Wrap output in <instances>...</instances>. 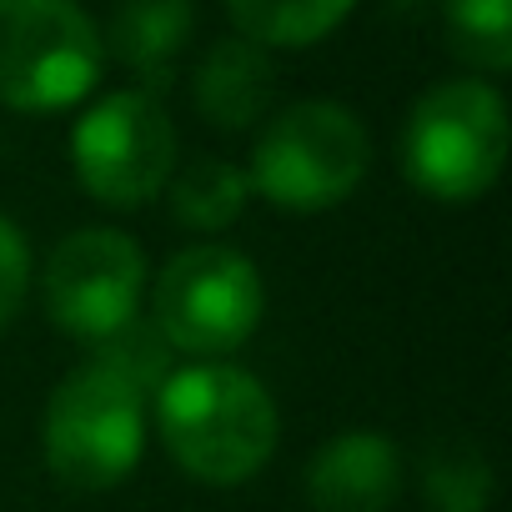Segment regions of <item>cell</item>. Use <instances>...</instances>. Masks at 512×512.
Segmentation results:
<instances>
[{"label":"cell","instance_id":"cell-1","mask_svg":"<svg viewBox=\"0 0 512 512\" xmlns=\"http://www.w3.org/2000/svg\"><path fill=\"white\" fill-rule=\"evenodd\" d=\"M151 412L171 462L206 487L251 482L272 462L282 437L272 392L236 362H191L166 372Z\"/></svg>","mask_w":512,"mask_h":512},{"label":"cell","instance_id":"cell-2","mask_svg":"<svg viewBox=\"0 0 512 512\" xmlns=\"http://www.w3.org/2000/svg\"><path fill=\"white\" fill-rule=\"evenodd\" d=\"M146 397L151 392L106 357L71 367L56 382L41 422L51 477L71 492L121 487L146 452Z\"/></svg>","mask_w":512,"mask_h":512},{"label":"cell","instance_id":"cell-3","mask_svg":"<svg viewBox=\"0 0 512 512\" xmlns=\"http://www.w3.org/2000/svg\"><path fill=\"white\" fill-rule=\"evenodd\" d=\"M372 171V136L342 101H297L277 111L251 146V196L312 216L342 206Z\"/></svg>","mask_w":512,"mask_h":512},{"label":"cell","instance_id":"cell-4","mask_svg":"<svg viewBox=\"0 0 512 512\" xmlns=\"http://www.w3.org/2000/svg\"><path fill=\"white\" fill-rule=\"evenodd\" d=\"M507 166V101L492 81L457 76L417 96L402 126L407 181L442 201L467 206L497 186Z\"/></svg>","mask_w":512,"mask_h":512},{"label":"cell","instance_id":"cell-5","mask_svg":"<svg viewBox=\"0 0 512 512\" xmlns=\"http://www.w3.org/2000/svg\"><path fill=\"white\" fill-rule=\"evenodd\" d=\"M101 71L106 41L81 0H0V106L71 111L101 86Z\"/></svg>","mask_w":512,"mask_h":512},{"label":"cell","instance_id":"cell-6","mask_svg":"<svg viewBox=\"0 0 512 512\" xmlns=\"http://www.w3.org/2000/svg\"><path fill=\"white\" fill-rule=\"evenodd\" d=\"M267 312V282L246 251L196 241L151 282V327L181 357H231Z\"/></svg>","mask_w":512,"mask_h":512},{"label":"cell","instance_id":"cell-7","mask_svg":"<svg viewBox=\"0 0 512 512\" xmlns=\"http://www.w3.org/2000/svg\"><path fill=\"white\" fill-rule=\"evenodd\" d=\"M71 166L91 201L136 211L156 201L176 171V126L151 91H111L71 126Z\"/></svg>","mask_w":512,"mask_h":512},{"label":"cell","instance_id":"cell-8","mask_svg":"<svg viewBox=\"0 0 512 512\" xmlns=\"http://www.w3.org/2000/svg\"><path fill=\"white\" fill-rule=\"evenodd\" d=\"M146 251L116 226H86L56 241L41 272V302L56 332L101 347L141 317Z\"/></svg>","mask_w":512,"mask_h":512},{"label":"cell","instance_id":"cell-9","mask_svg":"<svg viewBox=\"0 0 512 512\" xmlns=\"http://www.w3.org/2000/svg\"><path fill=\"white\" fill-rule=\"evenodd\" d=\"M402 447L377 427L332 432L307 462V502L317 512H387L402 497Z\"/></svg>","mask_w":512,"mask_h":512},{"label":"cell","instance_id":"cell-10","mask_svg":"<svg viewBox=\"0 0 512 512\" xmlns=\"http://www.w3.org/2000/svg\"><path fill=\"white\" fill-rule=\"evenodd\" d=\"M272 96H277L272 51L241 36L216 41L196 66V106L216 131H251L272 111Z\"/></svg>","mask_w":512,"mask_h":512},{"label":"cell","instance_id":"cell-11","mask_svg":"<svg viewBox=\"0 0 512 512\" xmlns=\"http://www.w3.org/2000/svg\"><path fill=\"white\" fill-rule=\"evenodd\" d=\"M191 26H196L191 0H121L101 41H106V56H116L131 76H141L146 86H166L176 71V56L186 51Z\"/></svg>","mask_w":512,"mask_h":512},{"label":"cell","instance_id":"cell-12","mask_svg":"<svg viewBox=\"0 0 512 512\" xmlns=\"http://www.w3.org/2000/svg\"><path fill=\"white\" fill-rule=\"evenodd\" d=\"M241 41L262 51H302L327 41L357 0H221Z\"/></svg>","mask_w":512,"mask_h":512},{"label":"cell","instance_id":"cell-13","mask_svg":"<svg viewBox=\"0 0 512 512\" xmlns=\"http://www.w3.org/2000/svg\"><path fill=\"white\" fill-rule=\"evenodd\" d=\"M166 201H171V216L181 226L216 236L231 221H241V211L251 201V181H246V166H236L226 156H196L191 166L171 171Z\"/></svg>","mask_w":512,"mask_h":512},{"label":"cell","instance_id":"cell-14","mask_svg":"<svg viewBox=\"0 0 512 512\" xmlns=\"http://www.w3.org/2000/svg\"><path fill=\"white\" fill-rule=\"evenodd\" d=\"M422 497L432 512H487L492 462L467 437H442L422 452Z\"/></svg>","mask_w":512,"mask_h":512},{"label":"cell","instance_id":"cell-15","mask_svg":"<svg viewBox=\"0 0 512 512\" xmlns=\"http://www.w3.org/2000/svg\"><path fill=\"white\" fill-rule=\"evenodd\" d=\"M447 51L482 76L512 71V0H447L442 6Z\"/></svg>","mask_w":512,"mask_h":512},{"label":"cell","instance_id":"cell-16","mask_svg":"<svg viewBox=\"0 0 512 512\" xmlns=\"http://www.w3.org/2000/svg\"><path fill=\"white\" fill-rule=\"evenodd\" d=\"M31 297V241L26 231L0 216V332H6Z\"/></svg>","mask_w":512,"mask_h":512}]
</instances>
